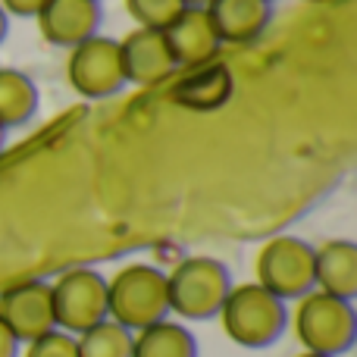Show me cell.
<instances>
[{
    "label": "cell",
    "instance_id": "obj_21",
    "mask_svg": "<svg viewBox=\"0 0 357 357\" xmlns=\"http://www.w3.org/2000/svg\"><path fill=\"white\" fill-rule=\"evenodd\" d=\"M19 351V342H16V335L6 329V323L0 320V357H16Z\"/></svg>",
    "mask_w": 357,
    "mask_h": 357
},
{
    "label": "cell",
    "instance_id": "obj_7",
    "mask_svg": "<svg viewBox=\"0 0 357 357\" xmlns=\"http://www.w3.org/2000/svg\"><path fill=\"white\" fill-rule=\"evenodd\" d=\"M66 79L75 94L91 100L123 91L126 75H123V60H119V41L94 35L88 41L75 44L66 60Z\"/></svg>",
    "mask_w": 357,
    "mask_h": 357
},
{
    "label": "cell",
    "instance_id": "obj_14",
    "mask_svg": "<svg viewBox=\"0 0 357 357\" xmlns=\"http://www.w3.org/2000/svg\"><path fill=\"white\" fill-rule=\"evenodd\" d=\"M314 285L326 295L351 301L357 295V248L354 241L335 238L314 248Z\"/></svg>",
    "mask_w": 357,
    "mask_h": 357
},
{
    "label": "cell",
    "instance_id": "obj_6",
    "mask_svg": "<svg viewBox=\"0 0 357 357\" xmlns=\"http://www.w3.org/2000/svg\"><path fill=\"white\" fill-rule=\"evenodd\" d=\"M54 323L69 335L107 320V279L94 270H69L50 285Z\"/></svg>",
    "mask_w": 357,
    "mask_h": 357
},
{
    "label": "cell",
    "instance_id": "obj_12",
    "mask_svg": "<svg viewBox=\"0 0 357 357\" xmlns=\"http://www.w3.org/2000/svg\"><path fill=\"white\" fill-rule=\"evenodd\" d=\"M235 94V79L229 73V66L216 60H207L201 66L182 69V79L173 88V100L178 107H188L197 113L220 110L229 104V98Z\"/></svg>",
    "mask_w": 357,
    "mask_h": 357
},
{
    "label": "cell",
    "instance_id": "obj_23",
    "mask_svg": "<svg viewBox=\"0 0 357 357\" xmlns=\"http://www.w3.org/2000/svg\"><path fill=\"white\" fill-rule=\"evenodd\" d=\"M182 3H185V6H201V10H204V6H207L210 0H182Z\"/></svg>",
    "mask_w": 357,
    "mask_h": 357
},
{
    "label": "cell",
    "instance_id": "obj_20",
    "mask_svg": "<svg viewBox=\"0 0 357 357\" xmlns=\"http://www.w3.org/2000/svg\"><path fill=\"white\" fill-rule=\"evenodd\" d=\"M6 16H35L44 6V0H0Z\"/></svg>",
    "mask_w": 357,
    "mask_h": 357
},
{
    "label": "cell",
    "instance_id": "obj_27",
    "mask_svg": "<svg viewBox=\"0 0 357 357\" xmlns=\"http://www.w3.org/2000/svg\"><path fill=\"white\" fill-rule=\"evenodd\" d=\"M270 3H273V0H270Z\"/></svg>",
    "mask_w": 357,
    "mask_h": 357
},
{
    "label": "cell",
    "instance_id": "obj_18",
    "mask_svg": "<svg viewBox=\"0 0 357 357\" xmlns=\"http://www.w3.org/2000/svg\"><path fill=\"white\" fill-rule=\"evenodd\" d=\"M129 16L138 22V29H167L169 22L185 10L182 0H126Z\"/></svg>",
    "mask_w": 357,
    "mask_h": 357
},
{
    "label": "cell",
    "instance_id": "obj_25",
    "mask_svg": "<svg viewBox=\"0 0 357 357\" xmlns=\"http://www.w3.org/2000/svg\"><path fill=\"white\" fill-rule=\"evenodd\" d=\"M3 142H6V129L0 126V148H3Z\"/></svg>",
    "mask_w": 357,
    "mask_h": 357
},
{
    "label": "cell",
    "instance_id": "obj_26",
    "mask_svg": "<svg viewBox=\"0 0 357 357\" xmlns=\"http://www.w3.org/2000/svg\"><path fill=\"white\" fill-rule=\"evenodd\" d=\"M310 3H323V0H310Z\"/></svg>",
    "mask_w": 357,
    "mask_h": 357
},
{
    "label": "cell",
    "instance_id": "obj_19",
    "mask_svg": "<svg viewBox=\"0 0 357 357\" xmlns=\"http://www.w3.org/2000/svg\"><path fill=\"white\" fill-rule=\"evenodd\" d=\"M25 357H79L75 351V339L63 329H50V333L38 335L29 342V351Z\"/></svg>",
    "mask_w": 357,
    "mask_h": 357
},
{
    "label": "cell",
    "instance_id": "obj_5",
    "mask_svg": "<svg viewBox=\"0 0 357 357\" xmlns=\"http://www.w3.org/2000/svg\"><path fill=\"white\" fill-rule=\"evenodd\" d=\"M257 282L276 298H304L314 291V248L295 235L270 238L257 254Z\"/></svg>",
    "mask_w": 357,
    "mask_h": 357
},
{
    "label": "cell",
    "instance_id": "obj_10",
    "mask_svg": "<svg viewBox=\"0 0 357 357\" xmlns=\"http://www.w3.org/2000/svg\"><path fill=\"white\" fill-rule=\"evenodd\" d=\"M41 38L54 47H69L98 35L100 0H44L35 13Z\"/></svg>",
    "mask_w": 357,
    "mask_h": 357
},
{
    "label": "cell",
    "instance_id": "obj_9",
    "mask_svg": "<svg viewBox=\"0 0 357 357\" xmlns=\"http://www.w3.org/2000/svg\"><path fill=\"white\" fill-rule=\"evenodd\" d=\"M0 320L6 323L16 342H31L38 335L56 329L54 301L47 282H22L0 295Z\"/></svg>",
    "mask_w": 357,
    "mask_h": 357
},
{
    "label": "cell",
    "instance_id": "obj_15",
    "mask_svg": "<svg viewBox=\"0 0 357 357\" xmlns=\"http://www.w3.org/2000/svg\"><path fill=\"white\" fill-rule=\"evenodd\" d=\"M132 357H197V345L185 326L160 320L132 335Z\"/></svg>",
    "mask_w": 357,
    "mask_h": 357
},
{
    "label": "cell",
    "instance_id": "obj_2",
    "mask_svg": "<svg viewBox=\"0 0 357 357\" xmlns=\"http://www.w3.org/2000/svg\"><path fill=\"white\" fill-rule=\"evenodd\" d=\"M222 329L232 342L245 348H266L285 329V301L266 291L260 282H245L226 291L220 307Z\"/></svg>",
    "mask_w": 357,
    "mask_h": 357
},
{
    "label": "cell",
    "instance_id": "obj_24",
    "mask_svg": "<svg viewBox=\"0 0 357 357\" xmlns=\"http://www.w3.org/2000/svg\"><path fill=\"white\" fill-rule=\"evenodd\" d=\"M298 357H329V354H314V351H304V354H298Z\"/></svg>",
    "mask_w": 357,
    "mask_h": 357
},
{
    "label": "cell",
    "instance_id": "obj_8",
    "mask_svg": "<svg viewBox=\"0 0 357 357\" xmlns=\"http://www.w3.org/2000/svg\"><path fill=\"white\" fill-rule=\"evenodd\" d=\"M119 60H123L126 85H157L178 73L169 44L160 29H132L119 41Z\"/></svg>",
    "mask_w": 357,
    "mask_h": 357
},
{
    "label": "cell",
    "instance_id": "obj_16",
    "mask_svg": "<svg viewBox=\"0 0 357 357\" xmlns=\"http://www.w3.org/2000/svg\"><path fill=\"white\" fill-rule=\"evenodd\" d=\"M38 110V88L19 69H0V126H25Z\"/></svg>",
    "mask_w": 357,
    "mask_h": 357
},
{
    "label": "cell",
    "instance_id": "obj_1",
    "mask_svg": "<svg viewBox=\"0 0 357 357\" xmlns=\"http://www.w3.org/2000/svg\"><path fill=\"white\" fill-rule=\"evenodd\" d=\"M167 273H160L151 264L123 266L107 282V317L129 333H138L144 326L167 320Z\"/></svg>",
    "mask_w": 357,
    "mask_h": 357
},
{
    "label": "cell",
    "instance_id": "obj_4",
    "mask_svg": "<svg viewBox=\"0 0 357 357\" xmlns=\"http://www.w3.org/2000/svg\"><path fill=\"white\" fill-rule=\"evenodd\" d=\"M232 289L229 273L213 257H188L167 276V301L185 320H207L222 307V298Z\"/></svg>",
    "mask_w": 357,
    "mask_h": 357
},
{
    "label": "cell",
    "instance_id": "obj_11",
    "mask_svg": "<svg viewBox=\"0 0 357 357\" xmlns=\"http://www.w3.org/2000/svg\"><path fill=\"white\" fill-rule=\"evenodd\" d=\"M163 38H167L169 54H173L178 69L201 66V63L213 60L216 50H220V38L213 31V22H210L207 10H201V6H185L163 29Z\"/></svg>",
    "mask_w": 357,
    "mask_h": 357
},
{
    "label": "cell",
    "instance_id": "obj_3",
    "mask_svg": "<svg viewBox=\"0 0 357 357\" xmlns=\"http://www.w3.org/2000/svg\"><path fill=\"white\" fill-rule=\"evenodd\" d=\"M354 307L345 298L326 291H307L295 310V333L301 345L314 354H342L354 342Z\"/></svg>",
    "mask_w": 357,
    "mask_h": 357
},
{
    "label": "cell",
    "instance_id": "obj_17",
    "mask_svg": "<svg viewBox=\"0 0 357 357\" xmlns=\"http://www.w3.org/2000/svg\"><path fill=\"white\" fill-rule=\"evenodd\" d=\"M75 351L79 357H132V333L107 317L91 329L79 333Z\"/></svg>",
    "mask_w": 357,
    "mask_h": 357
},
{
    "label": "cell",
    "instance_id": "obj_22",
    "mask_svg": "<svg viewBox=\"0 0 357 357\" xmlns=\"http://www.w3.org/2000/svg\"><path fill=\"white\" fill-rule=\"evenodd\" d=\"M6 19H10V16H6V13H3V6H0V41H3V38H6V29H10V22H6Z\"/></svg>",
    "mask_w": 357,
    "mask_h": 357
},
{
    "label": "cell",
    "instance_id": "obj_13",
    "mask_svg": "<svg viewBox=\"0 0 357 357\" xmlns=\"http://www.w3.org/2000/svg\"><path fill=\"white\" fill-rule=\"evenodd\" d=\"M207 16L220 44H251L266 31L273 19L270 0H210Z\"/></svg>",
    "mask_w": 357,
    "mask_h": 357
}]
</instances>
